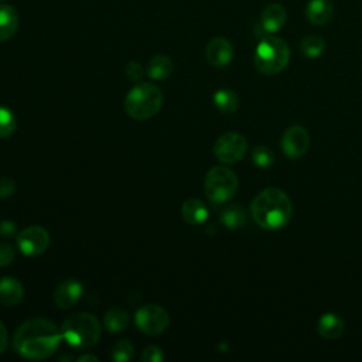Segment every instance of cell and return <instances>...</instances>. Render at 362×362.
Masks as SVG:
<instances>
[{
  "instance_id": "cell-1",
  "label": "cell",
  "mask_w": 362,
  "mask_h": 362,
  "mask_svg": "<svg viewBox=\"0 0 362 362\" xmlns=\"http://www.w3.org/2000/svg\"><path fill=\"white\" fill-rule=\"evenodd\" d=\"M61 341V329L47 318L35 317L24 321L17 329L13 337V349L26 359L40 361L50 358Z\"/></svg>"
},
{
  "instance_id": "cell-2",
  "label": "cell",
  "mask_w": 362,
  "mask_h": 362,
  "mask_svg": "<svg viewBox=\"0 0 362 362\" xmlns=\"http://www.w3.org/2000/svg\"><path fill=\"white\" fill-rule=\"evenodd\" d=\"M251 213L261 228L274 231L288 225L293 214V207L290 198L283 190L270 187L255 197Z\"/></svg>"
},
{
  "instance_id": "cell-3",
  "label": "cell",
  "mask_w": 362,
  "mask_h": 362,
  "mask_svg": "<svg viewBox=\"0 0 362 362\" xmlns=\"http://www.w3.org/2000/svg\"><path fill=\"white\" fill-rule=\"evenodd\" d=\"M63 340L76 349H90L101 338L99 320L90 313H75L67 317L61 327Z\"/></svg>"
},
{
  "instance_id": "cell-4",
  "label": "cell",
  "mask_w": 362,
  "mask_h": 362,
  "mask_svg": "<svg viewBox=\"0 0 362 362\" xmlns=\"http://www.w3.org/2000/svg\"><path fill=\"white\" fill-rule=\"evenodd\" d=\"M163 92L150 83H139L125 98V110L135 120H147L163 106Z\"/></svg>"
},
{
  "instance_id": "cell-5",
  "label": "cell",
  "mask_w": 362,
  "mask_h": 362,
  "mask_svg": "<svg viewBox=\"0 0 362 362\" xmlns=\"http://www.w3.org/2000/svg\"><path fill=\"white\" fill-rule=\"evenodd\" d=\"M290 60V49L285 40L266 35L255 50V67L261 74L276 75L283 71Z\"/></svg>"
},
{
  "instance_id": "cell-6",
  "label": "cell",
  "mask_w": 362,
  "mask_h": 362,
  "mask_svg": "<svg viewBox=\"0 0 362 362\" xmlns=\"http://www.w3.org/2000/svg\"><path fill=\"white\" fill-rule=\"evenodd\" d=\"M236 174L224 166L213 167L204 180V190L208 199L214 204H224L238 191Z\"/></svg>"
},
{
  "instance_id": "cell-7",
  "label": "cell",
  "mask_w": 362,
  "mask_h": 362,
  "mask_svg": "<svg viewBox=\"0 0 362 362\" xmlns=\"http://www.w3.org/2000/svg\"><path fill=\"white\" fill-rule=\"evenodd\" d=\"M135 323L138 329L147 336L163 334L170 324V315L158 304H146L136 311Z\"/></svg>"
},
{
  "instance_id": "cell-8",
  "label": "cell",
  "mask_w": 362,
  "mask_h": 362,
  "mask_svg": "<svg viewBox=\"0 0 362 362\" xmlns=\"http://www.w3.org/2000/svg\"><path fill=\"white\" fill-rule=\"evenodd\" d=\"M17 248L19 251L30 258L43 255L51 242L50 233L46 228L33 225L22 229L17 233Z\"/></svg>"
},
{
  "instance_id": "cell-9",
  "label": "cell",
  "mask_w": 362,
  "mask_h": 362,
  "mask_svg": "<svg viewBox=\"0 0 362 362\" xmlns=\"http://www.w3.org/2000/svg\"><path fill=\"white\" fill-rule=\"evenodd\" d=\"M247 150H248L247 139L236 132H228L221 135L214 145V153L217 158L221 163L225 165L238 163L239 160H242Z\"/></svg>"
},
{
  "instance_id": "cell-10",
  "label": "cell",
  "mask_w": 362,
  "mask_h": 362,
  "mask_svg": "<svg viewBox=\"0 0 362 362\" xmlns=\"http://www.w3.org/2000/svg\"><path fill=\"white\" fill-rule=\"evenodd\" d=\"M310 146V138L306 128L295 125L289 128L281 138V150L289 158H300Z\"/></svg>"
},
{
  "instance_id": "cell-11",
  "label": "cell",
  "mask_w": 362,
  "mask_h": 362,
  "mask_svg": "<svg viewBox=\"0 0 362 362\" xmlns=\"http://www.w3.org/2000/svg\"><path fill=\"white\" fill-rule=\"evenodd\" d=\"M83 293H84V286L81 285V281H78L76 279H67L63 280L56 288L53 300L58 308L68 310L72 308L79 300H81Z\"/></svg>"
},
{
  "instance_id": "cell-12",
  "label": "cell",
  "mask_w": 362,
  "mask_h": 362,
  "mask_svg": "<svg viewBox=\"0 0 362 362\" xmlns=\"http://www.w3.org/2000/svg\"><path fill=\"white\" fill-rule=\"evenodd\" d=\"M288 13L286 9L279 3H270L262 12L259 20V28L262 33V38L266 35H272L277 33L281 27L286 24Z\"/></svg>"
},
{
  "instance_id": "cell-13",
  "label": "cell",
  "mask_w": 362,
  "mask_h": 362,
  "mask_svg": "<svg viewBox=\"0 0 362 362\" xmlns=\"http://www.w3.org/2000/svg\"><path fill=\"white\" fill-rule=\"evenodd\" d=\"M206 57L207 61L215 68L227 67L233 58V47L227 38L214 37L207 44Z\"/></svg>"
},
{
  "instance_id": "cell-14",
  "label": "cell",
  "mask_w": 362,
  "mask_h": 362,
  "mask_svg": "<svg viewBox=\"0 0 362 362\" xmlns=\"http://www.w3.org/2000/svg\"><path fill=\"white\" fill-rule=\"evenodd\" d=\"M334 6L330 0H310L306 6V17L314 26H324L331 22Z\"/></svg>"
},
{
  "instance_id": "cell-15",
  "label": "cell",
  "mask_w": 362,
  "mask_h": 362,
  "mask_svg": "<svg viewBox=\"0 0 362 362\" xmlns=\"http://www.w3.org/2000/svg\"><path fill=\"white\" fill-rule=\"evenodd\" d=\"M24 297V288L22 281L15 277L0 279V304L6 307L17 306Z\"/></svg>"
},
{
  "instance_id": "cell-16",
  "label": "cell",
  "mask_w": 362,
  "mask_h": 362,
  "mask_svg": "<svg viewBox=\"0 0 362 362\" xmlns=\"http://www.w3.org/2000/svg\"><path fill=\"white\" fill-rule=\"evenodd\" d=\"M344 321L334 313H326L320 317L317 323V331L326 340H337L344 333Z\"/></svg>"
},
{
  "instance_id": "cell-17",
  "label": "cell",
  "mask_w": 362,
  "mask_h": 362,
  "mask_svg": "<svg viewBox=\"0 0 362 362\" xmlns=\"http://www.w3.org/2000/svg\"><path fill=\"white\" fill-rule=\"evenodd\" d=\"M19 28V13L10 5H0V42H8Z\"/></svg>"
},
{
  "instance_id": "cell-18",
  "label": "cell",
  "mask_w": 362,
  "mask_h": 362,
  "mask_svg": "<svg viewBox=\"0 0 362 362\" xmlns=\"http://www.w3.org/2000/svg\"><path fill=\"white\" fill-rule=\"evenodd\" d=\"M183 220L190 225H199L208 218V208L198 198H190L181 207Z\"/></svg>"
},
{
  "instance_id": "cell-19",
  "label": "cell",
  "mask_w": 362,
  "mask_h": 362,
  "mask_svg": "<svg viewBox=\"0 0 362 362\" xmlns=\"http://www.w3.org/2000/svg\"><path fill=\"white\" fill-rule=\"evenodd\" d=\"M174 71L173 60L169 56L165 54H157L154 56L147 65V76L156 81H163L167 79Z\"/></svg>"
},
{
  "instance_id": "cell-20",
  "label": "cell",
  "mask_w": 362,
  "mask_h": 362,
  "mask_svg": "<svg viewBox=\"0 0 362 362\" xmlns=\"http://www.w3.org/2000/svg\"><path fill=\"white\" fill-rule=\"evenodd\" d=\"M129 324H131V317L128 311L120 307H113L108 310L104 317V327L112 334L125 331L129 327Z\"/></svg>"
},
{
  "instance_id": "cell-21",
  "label": "cell",
  "mask_w": 362,
  "mask_h": 362,
  "mask_svg": "<svg viewBox=\"0 0 362 362\" xmlns=\"http://www.w3.org/2000/svg\"><path fill=\"white\" fill-rule=\"evenodd\" d=\"M221 222L224 224V227L229 228V229H238L242 228L247 221H248V215L247 211L236 204H229L222 211H221Z\"/></svg>"
},
{
  "instance_id": "cell-22",
  "label": "cell",
  "mask_w": 362,
  "mask_h": 362,
  "mask_svg": "<svg viewBox=\"0 0 362 362\" xmlns=\"http://www.w3.org/2000/svg\"><path fill=\"white\" fill-rule=\"evenodd\" d=\"M214 105L222 113H233L239 106V98L232 90L222 88L214 94Z\"/></svg>"
},
{
  "instance_id": "cell-23",
  "label": "cell",
  "mask_w": 362,
  "mask_h": 362,
  "mask_svg": "<svg viewBox=\"0 0 362 362\" xmlns=\"http://www.w3.org/2000/svg\"><path fill=\"white\" fill-rule=\"evenodd\" d=\"M324 49H326V43L320 35H307L302 40V44H300L302 54L310 60L318 58L324 53Z\"/></svg>"
},
{
  "instance_id": "cell-24",
  "label": "cell",
  "mask_w": 362,
  "mask_h": 362,
  "mask_svg": "<svg viewBox=\"0 0 362 362\" xmlns=\"http://www.w3.org/2000/svg\"><path fill=\"white\" fill-rule=\"evenodd\" d=\"M16 129L17 119L15 113L6 106H0V139L10 138Z\"/></svg>"
},
{
  "instance_id": "cell-25",
  "label": "cell",
  "mask_w": 362,
  "mask_h": 362,
  "mask_svg": "<svg viewBox=\"0 0 362 362\" xmlns=\"http://www.w3.org/2000/svg\"><path fill=\"white\" fill-rule=\"evenodd\" d=\"M252 160L256 167L268 169L274 163V153L268 146H256L252 150Z\"/></svg>"
},
{
  "instance_id": "cell-26",
  "label": "cell",
  "mask_w": 362,
  "mask_h": 362,
  "mask_svg": "<svg viewBox=\"0 0 362 362\" xmlns=\"http://www.w3.org/2000/svg\"><path fill=\"white\" fill-rule=\"evenodd\" d=\"M133 356V345L129 340H119L112 348V358L116 362H126Z\"/></svg>"
},
{
  "instance_id": "cell-27",
  "label": "cell",
  "mask_w": 362,
  "mask_h": 362,
  "mask_svg": "<svg viewBox=\"0 0 362 362\" xmlns=\"http://www.w3.org/2000/svg\"><path fill=\"white\" fill-rule=\"evenodd\" d=\"M125 74H126V78L129 79V81L139 84V83H142V79L145 76V69H143V67L139 63L132 61V63H129L126 65Z\"/></svg>"
},
{
  "instance_id": "cell-28",
  "label": "cell",
  "mask_w": 362,
  "mask_h": 362,
  "mask_svg": "<svg viewBox=\"0 0 362 362\" xmlns=\"http://www.w3.org/2000/svg\"><path fill=\"white\" fill-rule=\"evenodd\" d=\"M140 359L143 362H162L165 359V354H163L162 348H158L156 345H149L142 352Z\"/></svg>"
},
{
  "instance_id": "cell-29",
  "label": "cell",
  "mask_w": 362,
  "mask_h": 362,
  "mask_svg": "<svg viewBox=\"0 0 362 362\" xmlns=\"http://www.w3.org/2000/svg\"><path fill=\"white\" fill-rule=\"evenodd\" d=\"M16 252L8 242H0V268H6L13 263Z\"/></svg>"
},
{
  "instance_id": "cell-30",
  "label": "cell",
  "mask_w": 362,
  "mask_h": 362,
  "mask_svg": "<svg viewBox=\"0 0 362 362\" xmlns=\"http://www.w3.org/2000/svg\"><path fill=\"white\" fill-rule=\"evenodd\" d=\"M16 191V183L12 179L2 177L0 179V199L10 198Z\"/></svg>"
},
{
  "instance_id": "cell-31",
  "label": "cell",
  "mask_w": 362,
  "mask_h": 362,
  "mask_svg": "<svg viewBox=\"0 0 362 362\" xmlns=\"http://www.w3.org/2000/svg\"><path fill=\"white\" fill-rule=\"evenodd\" d=\"M16 233V225L12 221H2L0 222V235L5 238H12Z\"/></svg>"
},
{
  "instance_id": "cell-32",
  "label": "cell",
  "mask_w": 362,
  "mask_h": 362,
  "mask_svg": "<svg viewBox=\"0 0 362 362\" xmlns=\"http://www.w3.org/2000/svg\"><path fill=\"white\" fill-rule=\"evenodd\" d=\"M8 330L5 324L0 321V355H2L8 348Z\"/></svg>"
},
{
  "instance_id": "cell-33",
  "label": "cell",
  "mask_w": 362,
  "mask_h": 362,
  "mask_svg": "<svg viewBox=\"0 0 362 362\" xmlns=\"http://www.w3.org/2000/svg\"><path fill=\"white\" fill-rule=\"evenodd\" d=\"M78 361L79 362H88V361H91V362H98L99 361V358L97 356V355H90V354H85V355H83V356H79L78 358Z\"/></svg>"
}]
</instances>
